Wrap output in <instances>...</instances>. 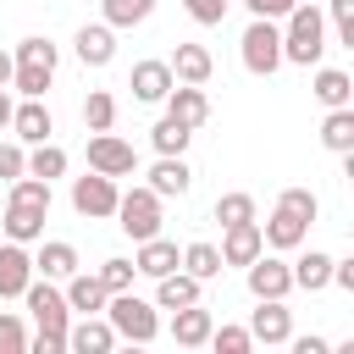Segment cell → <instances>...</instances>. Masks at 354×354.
Wrapping results in <instances>:
<instances>
[{
    "label": "cell",
    "mask_w": 354,
    "mask_h": 354,
    "mask_svg": "<svg viewBox=\"0 0 354 354\" xmlns=\"http://www.w3.org/2000/svg\"><path fill=\"white\" fill-rule=\"evenodd\" d=\"M22 299H28V310H33V337H28V348H39V354H66V326H72V310H66V293L50 282V277H33L28 288H22Z\"/></svg>",
    "instance_id": "2"
},
{
    "label": "cell",
    "mask_w": 354,
    "mask_h": 354,
    "mask_svg": "<svg viewBox=\"0 0 354 354\" xmlns=\"http://www.w3.org/2000/svg\"><path fill=\"white\" fill-rule=\"evenodd\" d=\"M216 221H221V227L254 221V199H249V194H221V199H216Z\"/></svg>",
    "instance_id": "36"
},
{
    "label": "cell",
    "mask_w": 354,
    "mask_h": 354,
    "mask_svg": "<svg viewBox=\"0 0 354 354\" xmlns=\"http://www.w3.org/2000/svg\"><path fill=\"white\" fill-rule=\"evenodd\" d=\"M44 221H50V210H39V205H22V199H6V238L11 243H39L44 238Z\"/></svg>",
    "instance_id": "19"
},
{
    "label": "cell",
    "mask_w": 354,
    "mask_h": 354,
    "mask_svg": "<svg viewBox=\"0 0 354 354\" xmlns=\"http://www.w3.org/2000/svg\"><path fill=\"white\" fill-rule=\"evenodd\" d=\"M332 288L354 293V260H332Z\"/></svg>",
    "instance_id": "44"
},
{
    "label": "cell",
    "mask_w": 354,
    "mask_h": 354,
    "mask_svg": "<svg viewBox=\"0 0 354 354\" xmlns=\"http://www.w3.org/2000/svg\"><path fill=\"white\" fill-rule=\"evenodd\" d=\"M210 326H216V315H210L205 304L171 310V343H177V348H205V343H210Z\"/></svg>",
    "instance_id": "18"
},
{
    "label": "cell",
    "mask_w": 354,
    "mask_h": 354,
    "mask_svg": "<svg viewBox=\"0 0 354 354\" xmlns=\"http://www.w3.org/2000/svg\"><path fill=\"white\" fill-rule=\"evenodd\" d=\"M77 271V249L66 238H39V254H33V277H50V282H66Z\"/></svg>",
    "instance_id": "21"
},
{
    "label": "cell",
    "mask_w": 354,
    "mask_h": 354,
    "mask_svg": "<svg viewBox=\"0 0 354 354\" xmlns=\"http://www.w3.org/2000/svg\"><path fill=\"white\" fill-rule=\"evenodd\" d=\"M50 133H55V116H50L44 100H22V105L11 111V138H17V144H44Z\"/></svg>",
    "instance_id": "17"
},
{
    "label": "cell",
    "mask_w": 354,
    "mask_h": 354,
    "mask_svg": "<svg viewBox=\"0 0 354 354\" xmlns=\"http://www.w3.org/2000/svg\"><path fill=\"white\" fill-rule=\"evenodd\" d=\"M88 171H105V177H133L138 171V149L116 133H94L88 138Z\"/></svg>",
    "instance_id": "8"
},
{
    "label": "cell",
    "mask_w": 354,
    "mask_h": 354,
    "mask_svg": "<svg viewBox=\"0 0 354 354\" xmlns=\"http://www.w3.org/2000/svg\"><path fill=\"white\" fill-rule=\"evenodd\" d=\"M171 66L166 61H133V77H127V88H133V100L138 105H160L166 94H171Z\"/></svg>",
    "instance_id": "13"
},
{
    "label": "cell",
    "mask_w": 354,
    "mask_h": 354,
    "mask_svg": "<svg viewBox=\"0 0 354 354\" xmlns=\"http://www.w3.org/2000/svg\"><path fill=\"white\" fill-rule=\"evenodd\" d=\"M28 171V144H17V138H6L0 144V183H11V177H22Z\"/></svg>",
    "instance_id": "41"
},
{
    "label": "cell",
    "mask_w": 354,
    "mask_h": 354,
    "mask_svg": "<svg viewBox=\"0 0 354 354\" xmlns=\"http://www.w3.org/2000/svg\"><path fill=\"white\" fill-rule=\"evenodd\" d=\"M310 94L332 111V105H354V77L343 72V66H315V83H310Z\"/></svg>",
    "instance_id": "27"
},
{
    "label": "cell",
    "mask_w": 354,
    "mask_h": 354,
    "mask_svg": "<svg viewBox=\"0 0 354 354\" xmlns=\"http://www.w3.org/2000/svg\"><path fill=\"white\" fill-rule=\"evenodd\" d=\"M133 277H138V266H133V260H105V266H100V282H105V293H122V288H133Z\"/></svg>",
    "instance_id": "40"
},
{
    "label": "cell",
    "mask_w": 354,
    "mask_h": 354,
    "mask_svg": "<svg viewBox=\"0 0 354 354\" xmlns=\"http://www.w3.org/2000/svg\"><path fill=\"white\" fill-rule=\"evenodd\" d=\"M188 183H194V171H188V160H183V155H160V160L149 166V188H155L160 199H183V194H188Z\"/></svg>",
    "instance_id": "23"
},
{
    "label": "cell",
    "mask_w": 354,
    "mask_h": 354,
    "mask_svg": "<svg viewBox=\"0 0 354 354\" xmlns=\"http://www.w3.org/2000/svg\"><path fill=\"white\" fill-rule=\"evenodd\" d=\"M326 55V17L315 0H299L288 17H282V61L293 66H321Z\"/></svg>",
    "instance_id": "3"
},
{
    "label": "cell",
    "mask_w": 354,
    "mask_h": 354,
    "mask_svg": "<svg viewBox=\"0 0 354 354\" xmlns=\"http://www.w3.org/2000/svg\"><path fill=\"white\" fill-rule=\"evenodd\" d=\"M177 266H183L188 277H199V282H210V277H221V271H227V266H221V249H216V243H205V238H199V243H188Z\"/></svg>",
    "instance_id": "29"
},
{
    "label": "cell",
    "mask_w": 354,
    "mask_h": 354,
    "mask_svg": "<svg viewBox=\"0 0 354 354\" xmlns=\"http://www.w3.org/2000/svg\"><path fill=\"white\" fill-rule=\"evenodd\" d=\"M166 66H171V77H177V83H199V88H205V83H210V72H216L210 50H205V44H188V39L171 50V61H166Z\"/></svg>",
    "instance_id": "22"
},
{
    "label": "cell",
    "mask_w": 354,
    "mask_h": 354,
    "mask_svg": "<svg viewBox=\"0 0 354 354\" xmlns=\"http://www.w3.org/2000/svg\"><path fill=\"white\" fill-rule=\"evenodd\" d=\"M116 227L133 238V243H144V238H155L160 232V194L149 188V183H138V188H127V194H116Z\"/></svg>",
    "instance_id": "5"
},
{
    "label": "cell",
    "mask_w": 354,
    "mask_h": 354,
    "mask_svg": "<svg viewBox=\"0 0 354 354\" xmlns=\"http://www.w3.org/2000/svg\"><path fill=\"white\" fill-rule=\"evenodd\" d=\"M321 6L332 11V33H337V44L354 50V0H321Z\"/></svg>",
    "instance_id": "38"
},
{
    "label": "cell",
    "mask_w": 354,
    "mask_h": 354,
    "mask_svg": "<svg viewBox=\"0 0 354 354\" xmlns=\"http://www.w3.org/2000/svg\"><path fill=\"white\" fill-rule=\"evenodd\" d=\"M100 11H105L111 28H138V22L155 17V0H100Z\"/></svg>",
    "instance_id": "32"
},
{
    "label": "cell",
    "mask_w": 354,
    "mask_h": 354,
    "mask_svg": "<svg viewBox=\"0 0 354 354\" xmlns=\"http://www.w3.org/2000/svg\"><path fill=\"white\" fill-rule=\"evenodd\" d=\"M243 282H249L254 299H288V293H293V271H288V260H277V254H266V249L243 266Z\"/></svg>",
    "instance_id": "9"
},
{
    "label": "cell",
    "mask_w": 354,
    "mask_h": 354,
    "mask_svg": "<svg viewBox=\"0 0 354 354\" xmlns=\"http://www.w3.org/2000/svg\"><path fill=\"white\" fill-rule=\"evenodd\" d=\"M299 249H304V243H299ZM288 271H293V288H304V293L332 288V254H326V249H304Z\"/></svg>",
    "instance_id": "25"
},
{
    "label": "cell",
    "mask_w": 354,
    "mask_h": 354,
    "mask_svg": "<svg viewBox=\"0 0 354 354\" xmlns=\"http://www.w3.org/2000/svg\"><path fill=\"white\" fill-rule=\"evenodd\" d=\"M254 304H260V310L249 315V337L266 343V348H271V343H288V337H293V310H288L282 299H254Z\"/></svg>",
    "instance_id": "10"
},
{
    "label": "cell",
    "mask_w": 354,
    "mask_h": 354,
    "mask_svg": "<svg viewBox=\"0 0 354 354\" xmlns=\"http://www.w3.org/2000/svg\"><path fill=\"white\" fill-rule=\"evenodd\" d=\"M210 348H221V354H249L254 337H249V326H210Z\"/></svg>",
    "instance_id": "37"
},
{
    "label": "cell",
    "mask_w": 354,
    "mask_h": 354,
    "mask_svg": "<svg viewBox=\"0 0 354 354\" xmlns=\"http://www.w3.org/2000/svg\"><path fill=\"white\" fill-rule=\"evenodd\" d=\"M199 277H188V271H166V277H155V310H183V304H199Z\"/></svg>",
    "instance_id": "26"
},
{
    "label": "cell",
    "mask_w": 354,
    "mask_h": 354,
    "mask_svg": "<svg viewBox=\"0 0 354 354\" xmlns=\"http://www.w3.org/2000/svg\"><path fill=\"white\" fill-rule=\"evenodd\" d=\"M243 6H249L254 17H271V22H282V17H288L299 0H243Z\"/></svg>",
    "instance_id": "43"
},
{
    "label": "cell",
    "mask_w": 354,
    "mask_h": 354,
    "mask_svg": "<svg viewBox=\"0 0 354 354\" xmlns=\"http://www.w3.org/2000/svg\"><path fill=\"white\" fill-rule=\"evenodd\" d=\"M122 337L111 332V321L105 315H72V326H66V348H77V354H111Z\"/></svg>",
    "instance_id": "11"
},
{
    "label": "cell",
    "mask_w": 354,
    "mask_h": 354,
    "mask_svg": "<svg viewBox=\"0 0 354 354\" xmlns=\"http://www.w3.org/2000/svg\"><path fill=\"white\" fill-rule=\"evenodd\" d=\"M83 127H88V133H111V127H116V100H111L105 88H88V100H83Z\"/></svg>",
    "instance_id": "34"
},
{
    "label": "cell",
    "mask_w": 354,
    "mask_h": 354,
    "mask_svg": "<svg viewBox=\"0 0 354 354\" xmlns=\"http://www.w3.org/2000/svg\"><path fill=\"white\" fill-rule=\"evenodd\" d=\"M315 216H321V199H315L310 188H282V194H277V210L260 221V238H266V249L288 254V249L310 243V221H315Z\"/></svg>",
    "instance_id": "1"
},
{
    "label": "cell",
    "mask_w": 354,
    "mask_h": 354,
    "mask_svg": "<svg viewBox=\"0 0 354 354\" xmlns=\"http://www.w3.org/2000/svg\"><path fill=\"white\" fill-rule=\"evenodd\" d=\"M260 249H266V238H260V221L221 227V266H249Z\"/></svg>",
    "instance_id": "20"
},
{
    "label": "cell",
    "mask_w": 354,
    "mask_h": 354,
    "mask_svg": "<svg viewBox=\"0 0 354 354\" xmlns=\"http://www.w3.org/2000/svg\"><path fill=\"white\" fill-rule=\"evenodd\" d=\"M160 105H166V116H177L183 127H205V122H210V94H205L199 83H171V94H166Z\"/></svg>",
    "instance_id": "14"
},
{
    "label": "cell",
    "mask_w": 354,
    "mask_h": 354,
    "mask_svg": "<svg viewBox=\"0 0 354 354\" xmlns=\"http://www.w3.org/2000/svg\"><path fill=\"white\" fill-rule=\"evenodd\" d=\"M33 282V254L28 243H0V299H22V288Z\"/></svg>",
    "instance_id": "16"
},
{
    "label": "cell",
    "mask_w": 354,
    "mask_h": 354,
    "mask_svg": "<svg viewBox=\"0 0 354 354\" xmlns=\"http://www.w3.org/2000/svg\"><path fill=\"white\" fill-rule=\"evenodd\" d=\"M11 66H17V61H11V50H0V88H11Z\"/></svg>",
    "instance_id": "47"
},
{
    "label": "cell",
    "mask_w": 354,
    "mask_h": 354,
    "mask_svg": "<svg viewBox=\"0 0 354 354\" xmlns=\"http://www.w3.org/2000/svg\"><path fill=\"white\" fill-rule=\"evenodd\" d=\"M0 354H28V326L11 310H0Z\"/></svg>",
    "instance_id": "39"
},
{
    "label": "cell",
    "mask_w": 354,
    "mask_h": 354,
    "mask_svg": "<svg viewBox=\"0 0 354 354\" xmlns=\"http://www.w3.org/2000/svg\"><path fill=\"white\" fill-rule=\"evenodd\" d=\"M11 61H33V66H50V72H55V61H61V50H55V44H50L44 33H28V39H22L17 50H11Z\"/></svg>",
    "instance_id": "35"
},
{
    "label": "cell",
    "mask_w": 354,
    "mask_h": 354,
    "mask_svg": "<svg viewBox=\"0 0 354 354\" xmlns=\"http://www.w3.org/2000/svg\"><path fill=\"white\" fill-rule=\"evenodd\" d=\"M61 293H66V310H72V315H100V310H105V299H111V293H105V282H100V271H83V266L66 277V288H61Z\"/></svg>",
    "instance_id": "15"
},
{
    "label": "cell",
    "mask_w": 354,
    "mask_h": 354,
    "mask_svg": "<svg viewBox=\"0 0 354 354\" xmlns=\"http://www.w3.org/2000/svg\"><path fill=\"white\" fill-rule=\"evenodd\" d=\"M100 315H105V321H111V332H116V337H127V343H155V337H160V315H155V304H149V299H138L133 288L111 293Z\"/></svg>",
    "instance_id": "4"
},
{
    "label": "cell",
    "mask_w": 354,
    "mask_h": 354,
    "mask_svg": "<svg viewBox=\"0 0 354 354\" xmlns=\"http://www.w3.org/2000/svg\"><path fill=\"white\" fill-rule=\"evenodd\" d=\"M50 66H33V61H17L11 66V88L22 94V100H44V88H50Z\"/></svg>",
    "instance_id": "33"
},
{
    "label": "cell",
    "mask_w": 354,
    "mask_h": 354,
    "mask_svg": "<svg viewBox=\"0 0 354 354\" xmlns=\"http://www.w3.org/2000/svg\"><path fill=\"white\" fill-rule=\"evenodd\" d=\"M72 50H77L83 66H111L116 61V28L111 22H83L77 39H72Z\"/></svg>",
    "instance_id": "12"
},
{
    "label": "cell",
    "mask_w": 354,
    "mask_h": 354,
    "mask_svg": "<svg viewBox=\"0 0 354 354\" xmlns=\"http://www.w3.org/2000/svg\"><path fill=\"white\" fill-rule=\"evenodd\" d=\"M238 55H243V72L271 77V72L282 66V28H277L271 17H254V22L243 28V39H238Z\"/></svg>",
    "instance_id": "6"
},
{
    "label": "cell",
    "mask_w": 354,
    "mask_h": 354,
    "mask_svg": "<svg viewBox=\"0 0 354 354\" xmlns=\"http://www.w3.org/2000/svg\"><path fill=\"white\" fill-rule=\"evenodd\" d=\"M177 260H183V254H177V243H171V238H160V232H155V238H144V243H138V254H133L138 277H149V282H155V277H166V271H177Z\"/></svg>",
    "instance_id": "24"
},
{
    "label": "cell",
    "mask_w": 354,
    "mask_h": 354,
    "mask_svg": "<svg viewBox=\"0 0 354 354\" xmlns=\"http://www.w3.org/2000/svg\"><path fill=\"white\" fill-rule=\"evenodd\" d=\"M321 144L332 155H354V105H332L321 122Z\"/></svg>",
    "instance_id": "28"
},
{
    "label": "cell",
    "mask_w": 354,
    "mask_h": 354,
    "mask_svg": "<svg viewBox=\"0 0 354 354\" xmlns=\"http://www.w3.org/2000/svg\"><path fill=\"white\" fill-rule=\"evenodd\" d=\"M188 138H194V127H183L177 116H160V122L149 127V144H155V155H183V149H188Z\"/></svg>",
    "instance_id": "31"
},
{
    "label": "cell",
    "mask_w": 354,
    "mask_h": 354,
    "mask_svg": "<svg viewBox=\"0 0 354 354\" xmlns=\"http://www.w3.org/2000/svg\"><path fill=\"white\" fill-rule=\"evenodd\" d=\"M11 111H17V100H11V88H0V133L11 127Z\"/></svg>",
    "instance_id": "46"
},
{
    "label": "cell",
    "mask_w": 354,
    "mask_h": 354,
    "mask_svg": "<svg viewBox=\"0 0 354 354\" xmlns=\"http://www.w3.org/2000/svg\"><path fill=\"white\" fill-rule=\"evenodd\" d=\"M227 6H232V0H183V11H188V17L199 22V28H221Z\"/></svg>",
    "instance_id": "42"
},
{
    "label": "cell",
    "mask_w": 354,
    "mask_h": 354,
    "mask_svg": "<svg viewBox=\"0 0 354 354\" xmlns=\"http://www.w3.org/2000/svg\"><path fill=\"white\" fill-rule=\"evenodd\" d=\"M28 171L33 177H44V183H55V177H66V149L61 144H28Z\"/></svg>",
    "instance_id": "30"
},
{
    "label": "cell",
    "mask_w": 354,
    "mask_h": 354,
    "mask_svg": "<svg viewBox=\"0 0 354 354\" xmlns=\"http://www.w3.org/2000/svg\"><path fill=\"white\" fill-rule=\"evenodd\" d=\"M315 6H321V0H315Z\"/></svg>",
    "instance_id": "48"
},
{
    "label": "cell",
    "mask_w": 354,
    "mask_h": 354,
    "mask_svg": "<svg viewBox=\"0 0 354 354\" xmlns=\"http://www.w3.org/2000/svg\"><path fill=\"white\" fill-rule=\"evenodd\" d=\"M116 177H105V171H83V177H72V210L77 216H88V221H105L111 210H116Z\"/></svg>",
    "instance_id": "7"
},
{
    "label": "cell",
    "mask_w": 354,
    "mask_h": 354,
    "mask_svg": "<svg viewBox=\"0 0 354 354\" xmlns=\"http://www.w3.org/2000/svg\"><path fill=\"white\" fill-rule=\"evenodd\" d=\"M288 343H293V354H326L332 348L326 337H288Z\"/></svg>",
    "instance_id": "45"
}]
</instances>
